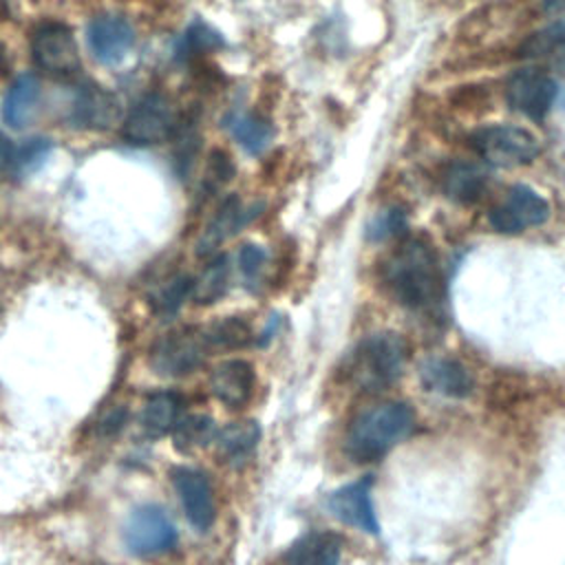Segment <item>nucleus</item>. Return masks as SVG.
I'll return each instance as SVG.
<instances>
[{"mask_svg": "<svg viewBox=\"0 0 565 565\" xmlns=\"http://www.w3.org/2000/svg\"><path fill=\"white\" fill-rule=\"evenodd\" d=\"M404 232H406V214L399 207H386L377 212L366 225V236L369 241H375V243L399 236Z\"/></svg>", "mask_w": 565, "mask_h": 565, "instance_id": "obj_28", "label": "nucleus"}, {"mask_svg": "<svg viewBox=\"0 0 565 565\" xmlns=\"http://www.w3.org/2000/svg\"><path fill=\"white\" fill-rule=\"evenodd\" d=\"M550 216V203L530 185H512L505 199L492 207L490 225L501 234H519L527 227L545 223Z\"/></svg>", "mask_w": 565, "mask_h": 565, "instance_id": "obj_9", "label": "nucleus"}, {"mask_svg": "<svg viewBox=\"0 0 565 565\" xmlns=\"http://www.w3.org/2000/svg\"><path fill=\"white\" fill-rule=\"evenodd\" d=\"M172 486L179 494L190 525L199 532L210 530L216 519V503L205 472L190 466H177L172 470Z\"/></svg>", "mask_w": 565, "mask_h": 565, "instance_id": "obj_12", "label": "nucleus"}, {"mask_svg": "<svg viewBox=\"0 0 565 565\" xmlns=\"http://www.w3.org/2000/svg\"><path fill=\"white\" fill-rule=\"evenodd\" d=\"M267 260V252L260 245L247 243L238 252V267L247 280H254Z\"/></svg>", "mask_w": 565, "mask_h": 565, "instance_id": "obj_29", "label": "nucleus"}, {"mask_svg": "<svg viewBox=\"0 0 565 565\" xmlns=\"http://www.w3.org/2000/svg\"><path fill=\"white\" fill-rule=\"evenodd\" d=\"M556 90L558 86L547 73L536 68H523L510 77L505 97L512 110L521 113L527 119L541 121L550 113L556 99Z\"/></svg>", "mask_w": 565, "mask_h": 565, "instance_id": "obj_10", "label": "nucleus"}, {"mask_svg": "<svg viewBox=\"0 0 565 565\" xmlns=\"http://www.w3.org/2000/svg\"><path fill=\"white\" fill-rule=\"evenodd\" d=\"M203 338L210 349H243L254 340L249 322L238 316H225L207 327H201Z\"/></svg>", "mask_w": 565, "mask_h": 565, "instance_id": "obj_23", "label": "nucleus"}, {"mask_svg": "<svg viewBox=\"0 0 565 565\" xmlns=\"http://www.w3.org/2000/svg\"><path fill=\"white\" fill-rule=\"evenodd\" d=\"M419 377L426 391L444 397L461 399L475 388L472 371L455 358H428L419 369Z\"/></svg>", "mask_w": 565, "mask_h": 565, "instance_id": "obj_15", "label": "nucleus"}, {"mask_svg": "<svg viewBox=\"0 0 565 565\" xmlns=\"http://www.w3.org/2000/svg\"><path fill=\"white\" fill-rule=\"evenodd\" d=\"M543 9L547 13H565V0H543Z\"/></svg>", "mask_w": 565, "mask_h": 565, "instance_id": "obj_34", "label": "nucleus"}, {"mask_svg": "<svg viewBox=\"0 0 565 565\" xmlns=\"http://www.w3.org/2000/svg\"><path fill=\"white\" fill-rule=\"evenodd\" d=\"M486 183V172L475 163H455L444 177V190L457 203H475L483 194Z\"/></svg>", "mask_w": 565, "mask_h": 565, "instance_id": "obj_22", "label": "nucleus"}, {"mask_svg": "<svg viewBox=\"0 0 565 565\" xmlns=\"http://www.w3.org/2000/svg\"><path fill=\"white\" fill-rule=\"evenodd\" d=\"M232 172H234V168H232L230 157L225 152H221V150H214L210 154V177L207 179L214 185H223L225 181L232 179Z\"/></svg>", "mask_w": 565, "mask_h": 565, "instance_id": "obj_32", "label": "nucleus"}, {"mask_svg": "<svg viewBox=\"0 0 565 565\" xmlns=\"http://www.w3.org/2000/svg\"><path fill=\"white\" fill-rule=\"evenodd\" d=\"M51 150V143L46 139H29L24 146L15 148L13 154V170H22V168H31L38 159H42L46 152Z\"/></svg>", "mask_w": 565, "mask_h": 565, "instance_id": "obj_30", "label": "nucleus"}, {"mask_svg": "<svg viewBox=\"0 0 565 565\" xmlns=\"http://www.w3.org/2000/svg\"><path fill=\"white\" fill-rule=\"evenodd\" d=\"M183 399L172 391L152 393L141 411V428L148 437H163L174 430L181 419Z\"/></svg>", "mask_w": 565, "mask_h": 565, "instance_id": "obj_18", "label": "nucleus"}, {"mask_svg": "<svg viewBox=\"0 0 565 565\" xmlns=\"http://www.w3.org/2000/svg\"><path fill=\"white\" fill-rule=\"evenodd\" d=\"M40 102V82L35 75L31 73H24L20 75L9 93L4 95V102H2V119L4 124H9L11 128H24L31 117H33V110Z\"/></svg>", "mask_w": 565, "mask_h": 565, "instance_id": "obj_20", "label": "nucleus"}, {"mask_svg": "<svg viewBox=\"0 0 565 565\" xmlns=\"http://www.w3.org/2000/svg\"><path fill=\"white\" fill-rule=\"evenodd\" d=\"M212 395L227 408L245 406L256 388V373L247 360H225L210 375Z\"/></svg>", "mask_w": 565, "mask_h": 565, "instance_id": "obj_14", "label": "nucleus"}, {"mask_svg": "<svg viewBox=\"0 0 565 565\" xmlns=\"http://www.w3.org/2000/svg\"><path fill=\"white\" fill-rule=\"evenodd\" d=\"M260 439V426L254 419H241L223 426L214 435V444L218 450V457L230 463H238L247 459Z\"/></svg>", "mask_w": 565, "mask_h": 565, "instance_id": "obj_19", "label": "nucleus"}, {"mask_svg": "<svg viewBox=\"0 0 565 565\" xmlns=\"http://www.w3.org/2000/svg\"><path fill=\"white\" fill-rule=\"evenodd\" d=\"M86 42L97 62L117 64L130 53L135 44V29L121 15H97L88 24Z\"/></svg>", "mask_w": 565, "mask_h": 565, "instance_id": "obj_13", "label": "nucleus"}, {"mask_svg": "<svg viewBox=\"0 0 565 565\" xmlns=\"http://www.w3.org/2000/svg\"><path fill=\"white\" fill-rule=\"evenodd\" d=\"M216 44H221V38L214 31H210L205 24H194L183 38V46L188 53L199 51V49H210Z\"/></svg>", "mask_w": 565, "mask_h": 565, "instance_id": "obj_31", "label": "nucleus"}, {"mask_svg": "<svg viewBox=\"0 0 565 565\" xmlns=\"http://www.w3.org/2000/svg\"><path fill=\"white\" fill-rule=\"evenodd\" d=\"M75 121L90 128H108L117 119V102L95 84H84L75 99Z\"/></svg>", "mask_w": 565, "mask_h": 565, "instance_id": "obj_21", "label": "nucleus"}, {"mask_svg": "<svg viewBox=\"0 0 565 565\" xmlns=\"http://www.w3.org/2000/svg\"><path fill=\"white\" fill-rule=\"evenodd\" d=\"M468 141L486 163L501 168L530 163L541 150L539 137L534 132L512 124H490L477 128Z\"/></svg>", "mask_w": 565, "mask_h": 565, "instance_id": "obj_4", "label": "nucleus"}, {"mask_svg": "<svg viewBox=\"0 0 565 565\" xmlns=\"http://www.w3.org/2000/svg\"><path fill=\"white\" fill-rule=\"evenodd\" d=\"M13 154H15L13 143L0 132V172L11 170V166H13Z\"/></svg>", "mask_w": 565, "mask_h": 565, "instance_id": "obj_33", "label": "nucleus"}, {"mask_svg": "<svg viewBox=\"0 0 565 565\" xmlns=\"http://www.w3.org/2000/svg\"><path fill=\"white\" fill-rule=\"evenodd\" d=\"M31 55L42 71L55 77H68L79 71V53L73 31L60 22H46L33 31Z\"/></svg>", "mask_w": 565, "mask_h": 565, "instance_id": "obj_8", "label": "nucleus"}, {"mask_svg": "<svg viewBox=\"0 0 565 565\" xmlns=\"http://www.w3.org/2000/svg\"><path fill=\"white\" fill-rule=\"evenodd\" d=\"M172 433H174V446L179 450H194L214 441L216 428L207 415H188L179 419Z\"/></svg>", "mask_w": 565, "mask_h": 565, "instance_id": "obj_26", "label": "nucleus"}, {"mask_svg": "<svg viewBox=\"0 0 565 565\" xmlns=\"http://www.w3.org/2000/svg\"><path fill=\"white\" fill-rule=\"evenodd\" d=\"M408 362V342L402 333L380 331L366 335L349 360V377L362 391H380L393 384Z\"/></svg>", "mask_w": 565, "mask_h": 565, "instance_id": "obj_3", "label": "nucleus"}, {"mask_svg": "<svg viewBox=\"0 0 565 565\" xmlns=\"http://www.w3.org/2000/svg\"><path fill=\"white\" fill-rule=\"evenodd\" d=\"M179 117L174 104L163 93L143 95L126 115L121 137L132 146H150L170 139L177 132Z\"/></svg>", "mask_w": 565, "mask_h": 565, "instance_id": "obj_6", "label": "nucleus"}, {"mask_svg": "<svg viewBox=\"0 0 565 565\" xmlns=\"http://www.w3.org/2000/svg\"><path fill=\"white\" fill-rule=\"evenodd\" d=\"M230 130L234 139L252 154L263 152L271 141V126L256 115H234L230 119Z\"/></svg>", "mask_w": 565, "mask_h": 565, "instance_id": "obj_25", "label": "nucleus"}, {"mask_svg": "<svg viewBox=\"0 0 565 565\" xmlns=\"http://www.w3.org/2000/svg\"><path fill=\"white\" fill-rule=\"evenodd\" d=\"M382 280L393 298L413 309H430L441 294V271L428 243L419 238L402 241L382 263Z\"/></svg>", "mask_w": 565, "mask_h": 565, "instance_id": "obj_1", "label": "nucleus"}, {"mask_svg": "<svg viewBox=\"0 0 565 565\" xmlns=\"http://www.w3.org/2000/svg\"><path fill=\"white\" fill-rule=\"evenodd\" d=\"M179 532L163 508L143 503L135 508L124 527L126 550L137 558L163 556L174 550Z\"/></svg>", "mask_w": 565, "mask_h": 565, "instance_id": "obj_5", "label": "nucleus"}, {"mask_svg": "<svg viewBox=\"0 0 565 565\" xmlns=\"http://www.w3.org/2000/svg\"><path fill=\"white\" fill-rule=\"evenodd\" d=\"M342 541L333 532H307L296 539L287 554L285 565H340Z\"/></svg>", "mask_w": 565, "mask_h": 565, "instance_id": "obj_16", "label": "nucleus"}, {"mask_svg": "<svg viewBox=\"0 0 565 565\" xmlns=\"http://www.w3.org/2000/svg\"><path fill=\"white\" fill-rule=\"evenodd\" d=\"M227 282H230V265H227L225 256H218L192 282V294L190 296L196 305H212L225 294Z\"/></svg>", "mask_w": 565, "mask_h": 565, "instance_id": "obj_24", "label": "nucleus"}, {"mask_svg": "<svg viewBox=\"0 0 565 565\" xmlns=\"http://www.w3.org/2000/svg\"><path fill=\"white\" fill-rule=\"evenodd\" d=\"M247 212L249 210H245L236 196L225 199V203L218 207L216 216L210 221V225L205 227L203 236L199 238L196 254L199 256L212 254L225 238L236 234L254 214H258V212H252V214H247Z\"/></svg>", "mask_w": 565, "mask_h": 565, "instance_id": "obj_17", "label": "nucleus"}, {"mask_svg": "<svg viewBox=\"0 0 565 565\" xmlns=\"http://www.w3.org/2000/svg\"><path fill=\"white\" fill-rule=\"evenodd\" d=\"M192 278L188 276H172L170 280H166L152 296L150 302L154 307L157 313L161 316H172L179 311V307L183 305V300L192 294Z\"/></svg>", "mask_w": 565, "mask_h": 565, "instance_id": "obj_27", "label": "nucleus"}, {"mask_svg": "<svg viewBox=\"0 0 565 565\" xmlns=\"http://www.w3.org/2000/svg\"><path fill=\"white\" fill-rule=\"evenodd\" d=\"M207 351L210 347L203 338V331L188 327L166 333L161 340H157L150 353V362L159 375L181 377L196 371L203 364Z\"/></svg>", "mask_w": 565, "mask_h": 565, "instance_id": "obj_7", "label": "nucleus"}, {"mask_svg": "<svg viewBox=\"0 0 565 565\" xmlns=\"http://www.w3.org/2000/svg\"><path fill=\"white\" fill-rule=\"evenodd\" d=\"M7 68H9V57H7V49H4V44L0 42V75H4V73H7Z\"/></svg>", "mask_w": 565, "mask_h": 565, "instance_id": "obj_35", "label": "nucleus"}, {"mask_svg": "<svg viewBox=\"0 0 565 565\" xmlns=\"http://www.w3.org/2000/svg\"><path fill=\"white\" fill-rule=\"evenodd\" d=\"M371 486V477L340 486L327 497L329 512L344 525H351L366 534H380V521L375 516Z\"/></svg>", "mask_w": 565, "mask_h": 565, "instance_id": "obj_11", "label": "nucleus"}, {"mask_svg": "<svg viewBox=\"0 0 565 565\" xmlns=\"http://www.w3.org/2000/svg\"><path fill=\"white\" fill-rule=\"evenodd\" d=\"M415 428V413L406 402H382L360 413L344 439V450L355 463L382 459Z\"/></svg>", "mask_w": 565, "mask_h": 565, "instance_id": "obj_2", "label": "nucleus"}]
</instances>
